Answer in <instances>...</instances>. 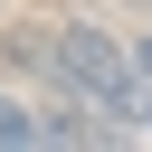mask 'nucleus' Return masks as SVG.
<instances>
[{
  "label": "nucleus",
  "instance_id": "3",
  "mask_svg": "<svg viewBox=\"0 0 152 152\" xmlns=\"http://www.w3.org/2000/svg\"><path fill=\"white\" fill-rule=\"evenodd\" d=\"M133 66H142V86H152V38H133Z\"/></svg>",
  "mask_w": 152,
  "mask_h": 152
},
{
  "label": "nucleus",
  "instance_id": "2",
  "mask_svg": "<svg viewBox=\"0 0 152 152\" xmlns=\"http://www.w3.org/2000/svg\"><path fill=\"white\" fill-rule=\"evenodd\" d=\"M28 142H38V114H28V104H10V95H0V152H28Z\"/></svg>",
  "mask_w": 152,
  "mask_h": 152
},
{
  "label": "nucleus",
  "instance_id": "1",
  "mask_svg": "<svg viewBox=\"0 0 152 152\" xmlns=\"http://www.w3.org/2000/svg\"><path fill=\"white\" fill-rule=\"evenodd\" d=\"M28 57H38V66L57 76V95H66L76 114H95L104 133L152 124V86H142V66H133V48H124V38H104V28L66 19V28H38V38H28Z\"/></svg>",
  "mask_w": 152,
  "mask_h": 152
}]
</instances>
